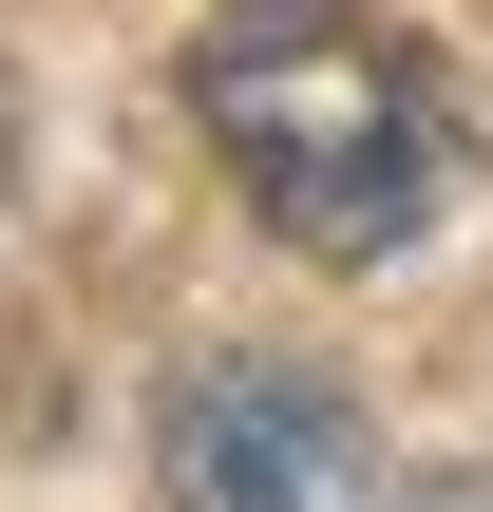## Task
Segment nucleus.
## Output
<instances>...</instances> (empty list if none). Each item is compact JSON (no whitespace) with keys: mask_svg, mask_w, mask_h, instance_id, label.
<instances>
[{"mask_svg":"<svg viewBox=\"0 0 493 512\" xmlns=\"http://www.w3.org/2000/svg\"><path fill=\"white\" fill-rule=\"evenodd\" d=\"M190 114L304 266H399L456 209V114L361 0H209L190 19Z\"/></svg>","mask_w":493,"mask_h":512,"instance_id":"nucleus-1","label":"nucleus"},{"mask_svg":"<svg viewBox=\"0 0 493 512\" xmlns=\"http://www.w3.org/2000/svg\"><path fill=\"white\" fill-rule=\"evenodd\" d=\"M152 494H171V512H380V437H361V399H342L323 361L228 342V361L171 380Z\"/></svg>","mask_w":493,"mask_h":512,"instance_id":"nucleus-2","label":"nucleus"},{"mask_svg":"<svg viewBox=\"0 0 493 512\" xmlns=\"http://www.w3.org/2000/svg\"><path fill=\"white\" fill-rule=\"evenodd\" d=\"M399 512H493V475H418V494H399Z\"/></svg>","mask_w":493,"mask_h":512,"instance_id":"nucleus-3","label":"nucleus"}]
</instances>
